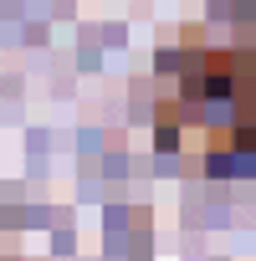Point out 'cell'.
Segmentation results:
<instances>
[{
  "instance_id": "1",
  "label": "cell",
  "mask_w": 256,
  "mask_h": 261,
  "mask_svg": "<svg viewBox=\"0 0 256 261\" xmlns=\"http://www.w3.org/2000/svg\"><path fill=\"white\" fill-rule=\"evenodd\" d=\"M159 144L200 159H256V62L246 51H190L159 108Z\"/></svg>"
}]
</instances>
